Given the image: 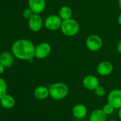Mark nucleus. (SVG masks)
Wrapping results in <instances>:
<instances>
[{"instance_id": "1", "label": "nucleus", "mask_w": 121, "mask_h": 121, "mask_svg": "<svg viewBox=\"0 0 121 121\" xmlns=\"http://www.w3.org/2000/svg\"><path fill=\"white\" fill-rule=\"evenodd\" d=\"M35 47L30 40L22 39L12 44V52L17 59L31 61L35 57Z\"/></svg>"}, {"instance_id": "2", "label": "nucleus", "mask_w": 121, "mask_h": 121, "mask_svg": "<svg viewBox=\"0 0 121 121\" xmlns=\"http://www.w3.org/2000/svg\"><path fill=\"white\" fill-rule=\"evenodd\" d=\"M50 97L55 100H61L67 97L69 93V86L63 82H56L49 86Z\"/></svg>"}, {"instance_id": "3", "label": "nucleus", "mask_w": 121, "mask_h": 121, "mask_svg": "<svg viewBox=\"0 0 121 121\" xmlns=\"http://www.w3.org/2000/svg\"><path fill=\"white\" fill-rule=\"evenodd\" d=\"M60 30L66 36L72 37L75 36L79 33L80 25L76 20L71 18L62 22Z\"/></svg>"}, {"instance_id": "4", "label": "nucleus", "mask_w": 121, "mask_h": 121, "mask_svg": "<svg viewBox=\"0 0 121 121\" xmlns=\"http://www.w3.org/2000/svg\"><path fill=\"white\" fill-rule=\"evenodd\" d=\"M62 22L63 20L58 15L51 14L46 17L43 22V25L48 30L54 31L60 29Z\"/></svg>"}, {"instance_id": "5", "label": "nucleus", "mask_w": 121, "mask_h": 121, "mask_svg": "<svg viewBox=\"0 0 121 121\" xmlns=\"http://www.w3.org/2000/svg\"><path fill=\"white\" fill-rule=\"evenodd\" d=\"M103 40L97 34H91L88 36L86 41L87 48L93 52L99 51L103 46Z\"/></svg>"}, {"instance_id": "6", "label": "nucleus", "mask_w": 121, "mask_h": 121, "mask_svg": "<svg viewBox=\"0 0 121 121\" xmlns=\"http://www.w3.org/2000/svg\"><path fill=\"white\" fill-rule=\"evenodd\" d=\"M107 100L115 109L121 108V89H113L110 91L108 95Z\"/></svg>"}, {"instance_id": "7", "label": "nucleus", "mask_w": 121, "mask_h": 121, "mask_svg": "<svg viewBox=\"0 0 121 121\" xmlns=\"http://www.w3.org/2000/svg\"><path fill=\"white\" fill-rule=\"evenodd\" d=\"M51 52V46L48 43L41 42L35 47V57L38 59L47 58Z\"/></svg>"}, {"instance_id": "8", "label": "nucleus", "mask_w": 121, "mask_h": 121, "mask_svg": "<svg viewBox=\"0 0 121 121\" xmlns=\"http://www.w3.org/2000/svg\"><path fill=\"white\" fill-rule=\"evenodd\" d=\"M28 24L31 31L38 32L42 29L43 22L41 17L39 14H34V15L28 19Z\"/></svg>"}, {"instance_id": "9", "label": "nucleus", "mask_w": 121, "mask_h": 121, "mask_svg": "<svg viewBox=\"0 0 121 121\" xmlns=\"http://www.w3.org/2000/svg\"><path fill=\"white\" fill-rule=\"evenodd\" d=\"M96 71L101 76H108L112 73L113 65L108 60H103L98 64Z\"/></svg>"}, {"instance_id": "10", "label": "nucleus", "mask_w": 121, "mask_h": 121, "mask_svg": "<svg viewBox=\"0 0 121 121\" xmlns=\"http://www.w3.org/2000/svg\"><path fill=\"white\" fill-rule=\"evenodd\" d=\"M83 87L88 91H94L99 85V79L97 76L94 75H87L86 76L82 81Z\"/></svg>"}, {"instance_id": "11", "label": "nucleus", "mask_w": 121, "mask_h": 121, "mask_svg": "<svg viewBox=\"0 0 121 121\" xmlns=\"http://www.w3.org/2000/svg\"><path fill=\"white\" fill-rule=\"evenodd\" d=\"M28 4L34 14H39L42 13L46 7V0H28Z\"/></svg>"}, {"instance_id": "12", "label": "nucleus", "mask_w": 121, "mask_h": 121, "mask_svg": "<svg viewBox=\"0 0 121 121\" xmlns=\"http://www.w3.org/2000/svg\"><path fill=\"white\" fill-rule=\"evenodd\" d=\"M88 112V109L84 104L78 103L73 106L72 109V114L74 117L77 119L84 118Z\"/></svg>"}, {"instance_id": "13", "label": "nucleus", "mask_w": 121, "mask_h": 121, "mask_svg": "<svg viewBox=\"0 0 121 121\" xmlns=\"http://www.w3.org/2000/svg\"><path fill=\"white\" fill-rule=\"evenodd\" d=\"M34 97L40 100H45L50 97L49 95V89L48 87L44 86H37L34 91Z\"/></svg>"}, {"instance_id": "14", "label": "nucleus", "mask_w": 121, "mask_h": 121, "mask_svg": "<svg viewBox=\"0 0 121 121\" xmlns=\"http://www.w3.org/2000/svg\"><path fill=\"white\" fill-rule=\"evenodd\" d=\"M107 116L102 109H95L91 112L88 121H107Z\"/></svg>"}, {"instance_id": "15", "label": "nucleus", "mask_w": 121, "mask_h": 121, "mask_svg": "<svg viewBox=\"0 0 121 121\" xmlns=\"http://www.w3.org/2000/svg\"><path fill=\"white\" fill-rule=\"evenodd\" d=\"M14 60V56L9 52H4L0 55V63L5 67H10L13 65Z\"/></svg>"}, {"instance_id": "16", "label": "nucleus", "mask_w": 121, "mask_h": 121, "mask_svg": "<svg viewBox=\"0 0 121 121\" xmlns=\"http://www.w3.org/2000/svg\"><path fill=\"white\" fill-rule=\"evenodd\" d=\"M0 104L5 109H11L15 105V99L12 95L7 93L0 99Z\"/></svg>"}, {"instance_id": "17", "label": "nucleus", "mask_w": 121, "mask_h": 121, "mask_svg": "<svg viewBox=\"0 0 121 121\" xmlns=\"http://www.w3.org/2000/svg\"><path fill=\"white\" fill-rule=\"evenodd\" d=\"M58 16L60 17L63 21L67 20L72 18L73 16V11L72 9L68 6H62L59 9L58 11Z\"/></svg>"}, {"instance_id": "18", "label": "nucleus", "mask_w": 121, "mask_h": 121, "mask_svg": "<svg viewBox=\"0 0 121 121\" xmlns=\"http://www.w3.org/2000/svg\"><path fill=\"white\" fill-rule=\"evenodd\" d=\"M7 93V84L4 79L0 78V99Z\"/></svg>"}, {"instance_id": "19", "label": "nucleus", "mask_w": 121, "mask_h": 121, "mask_svg": "<svg viewBox=\"0 0 121 121\" xmlns=\"http://www.w3.org/2000/svg\"><path fill=\"white\" fill-rule=\"evenodd\" d=\"M93 91H94L95 94L98 97H103L106 93L105 88L103 86H100V85Z\"/></svg>"}, {"instance_id": "20", "label": "nucleus", "mask_w": 121, "mask_h": 121, "mask_svg": "<svg viewBox=\"0 0 121 121\" xmlns=\"http://www.w3.org/2000/svg\"><path fill=\"white\" fill-rule=\"evenodd\" d=\"M102 110H103V112H104L107 115H111V114L114 112L115 108H114L110 104H109L108 103H107L105 105H104V106L103 107Z\"/></svg>"}, {"instance_id": "21", "label": "nucleus", "mask_w": 121, "mask_h": 121, "mask_svg": "<svg viewBox=\"0 0 121 121\" xmlns=\"http://www.w3.org/2000/svg\"><path fill=\"white\" fill-rule=\"evenodd\" d=\"M34 12L29 7V8H26L25 9L23 12H22V16L24 19H29L33 15H34Z\"/></svg>"}, {"instance_id": "22", "label": "nucleus", "mask_w": 121, "mask_h": 121, "mask_svg": "<svg viewBox=\"0 0 121 121\" xmlns=\"http://www.w3.org/2000/svg\"><path fill=\"white\" fill-rule=\"evenodd\" d=\"M117 51L118 53H121V40L117 44Z\"/></svg>"}, {"instance_id": "23", "label": "nucleus", "mask_w": 121, "mask_h": 121, "mask_svg": "<svg viewBox=\"0 0 121 121\" xmlns=\"http://www.w3.org/2000/svg\"><path fill=\"white\" fill-rule=\"evenodd\" d=\"M5 66L4 65H2L1 63H0V74H2L4 72V70H5Z\"/></svg>"}, {"instance_id": "24", "label": "nucleus", "mask_w": 121, "mask_h": 121, "mask_svg": "<svg viewBox=\"0 0 121 121\" xmlns=\"http://www.w3.org/2000/svg\"><path fill=\"white\" fill-rule=\"evenodd\" d=\"M117 23L120 26H121V14H119V16L117 17Z\"/></svg>"}, {"instance_id": "25", "label": "nucleus", "mask_w": 121, "mask_h": 121, "mask_svg": "<svg viewBox=\"0 0 121 121\" xmlns=\"http://www.w3.org/2000/svg\"><path fill=\"white\" fill-rule=\"evenodd\" d=\"M117 115H118V117L119 119L121 120V108L118 109V112H117Z\"/></svg>"}, {"instance_id": "26", "label": "nucleus", "mask_w": 121, "mask_h": 121, "mask_svg": "<svg viewBox=\"0 0 121 121\" xmlns=\"http://www.w3.org/2000/svg\"><path fill=\"white\" fill-rule=\"evenodd\" d=\"M118 6L120 7V9H121V0H118Z\"/></svg>"}, {"instance_id": "27", "label": "nucleus", "mask_w": 121, "mask_h": 121, "mask_svg": "<svg viewBox=\"0 0 121 121\" xmlns=\"http://www.w3.org/2000/svg\"><path fill=\"white\" fill-rule=\"evenodd\" d=\"M109 121H117V120H110Z\"/></svg>"}, {"instance_id": "28", "label": "nucleus", "mask_w": 121, "mask_h": 121, "mask_svg": "<svg viewBox=\"0 0 121 121\" xmlns=\"http://www.w3.org/2000/svg\"><path fill=\"white\" fill-rule=\"evenodd\" d=\"M0 55H1V54H0Z\"/></svg>"}]
</instances>
